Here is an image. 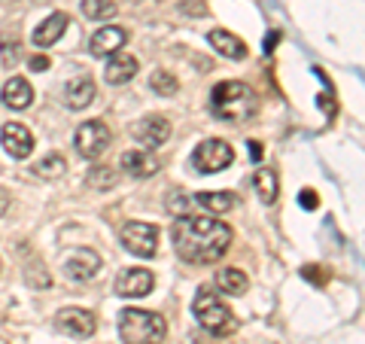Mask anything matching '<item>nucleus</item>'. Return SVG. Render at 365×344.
I'll return each instance as SVG.
<instances>
[{
	"label": "nucleus",
	"mask_w": 365,
	"mask_h": 344,
	"mask_svg": "<svg viewBox=\"0 0 365 344\" xmlns=\"http://www.w3.org/2000/svg\"><path fill=\"white\" fill-rule=\"evenodd\" d=\"M195 204H201L204 211H213V213H225L232 211L237 198L232 192H195Z\"/></svg>",
	"instance_id": "4be33fe9"
},
{
	"label": "nucleus",
	"mask_w": 365,
	"mask_h": 344,
	"mask_svg": "<svg viewBox=\"0 0 365 344\" xmlns=\"http://www.w3.org/2000/svg\"><path fill=\"white\" fill-rule=\"evenodd\" d=\"M25 280H28V286H49V274L43 271V265H31Z\"/></svg>",
	"instance_id": "cd10ccee"
},
{
	"label": "nucleus",
	"mask_w": 365,
	"mask_h": 344,
	"mask_svg": "<svg viewBox=\"0 0 365 344\" xmlns=\"http://www.w3.org/2000/svg\"><path fill=\"white\" fill-rule=\"evenodd\" d=\"M299 204L302 208H307V211H317V192L314 189H302V195H299Z\"/></svg>",
	"instance_id": "c85d7f7f"
},
{
	"label": "nucleus",
	"mask_w": 365,
	"mask_h": 344,
	"mask_svg": "<svg viewBox=\"0 0 365 344\" xmlns=\"http://www.w3.org/2000/svg\"><path fill=\"white\" fill-rule=\"evenodd\" d=\"M153 271L150 268H125L116 278V295L122 299H143V295L153 293Z\"/></svg>",
	"instance_id": "1a4fd4ad"
},
{
	"label": "nucleus",
	"mask_w": 365,
	"mask_h": 344,
	"mask_svg": "<svg viewBox=\"0 0 365 344\" xmlns=\"http://www.w3.org/2000/svg\"><path fill=\"white\" fill-rule=\"evenodd\" d=\"M116 9V0H83V16L91 21H110Z\"/></svg>",
	"instance_id": "5701e85b"
},
{
	"label": "nucleus",
	"mask_w": 365,
	"mask_h": 344,
	"mask_svg": "<svg viewBox=\"0 0 365 344\" xmlns=\"http://www.w3.org/2000/svg\"><path fill=\"white\" fill-rule=\"evenodd\" d=\"M192 314H195L198 326H204L207 332H213V335H232L235 326H237V323H235V314L228 311L220 295L210 293L207 286H201L198 295L192 299Z\"/></svg>",
	"instance_id": "20e7f679"
},
{
	"label": "nucleus",
	"mask_w": 365,
	"mask_h": 344,
	"mask_svg": "<svg viewBox=\"0 0 365 344\" xmlns=\"http://www.w3.org/2000/svg\"><path fill=\"white\" fill-rule=\"evenodd\" d=\"M170 137V122L165 116H143L134 125V141L143 146V150H155Z\"/></svg>",
	"instance_id": "9d476101"
},
{
	"label": "nucleus",
	"mask_w": 365,
	"mask_h": 344,
	"mask_svg": "<svg viewBox=\"0 0 365 344\" xmlns=\"http://www.w3.org/2000/svg\"><path fill=\"white\" fill-rule=\"evenodd\" d=\"M55 326L71 338H91L98 329V320L86 308H61L58 317H55Z\"/></svg>",
	"instance_id": "6e6552de"
},
{
	"label": "nucleus",
	"mask_w": 365,
	"mask_h": 344,
	"mask_svg": "<svg viewBox=\"0 0 365 344\" xmlns=\"http://www.w3.org/2000/svg\"><path fill=\"white\" fill-rule=\"evenodd\" d=\"M122 244L128 253L150 259L158 253V228L153 223H128L122 228Z\"/></svg>",
	"instance_id": "0eeeda50"
},
{
	"label": "nucleus",
	"mask_w": 365,
	"mask_h": 344,
	"mask_svg": "<svg viewBox=\"0 0 365 344\" xmlns=\"http://www.w3.org/2000/svg\"><path fill=\"white\" fill-rule=\"evenodd\" d=\"M19 59H21V43L16 37L9 40L4 34V37H0V61H4L6 71H13V67L19 64Z\"/></svg>",
	"instance_id": "a878e982"
},
{
	"label": "nucleus",
	"mask_w": 365,
	"mask_h": 344,
	"mask_svg": "<svg viewBox=\"0 0 365 344\" xmlns=\"http://www.w3.org/2000/svg\"><path fill=\"white\" fill-rule=\"evenodd\" d=\"M250 158H253V162H256V158H262V143H250Z\"/></svg>",
	"instance_id": "7c9ffc66"
},
{
	"label": "nucleus",
	"mask_w": 365,
	"mask_h": 344,
	"mask_svg": "<svg viewBox=\"0 0 365 344\" xmlns=\"http://www.w3.org/2000/svg\"><path fill=\"white\" fill-rule=\"evenodd\" d=\"M216 286H220V293H225V295H244L250 280L241 268H220L216 271Z\"/></svg>",
	"instance_id": "412c9836"
},
{
	"label": "nucleus",
	"mask_w": 365,
	"mask_h": 344,
	"mask_svg": "<svg viewBox=\"0 0 365 344\" xmlns=\"http://www.w3.org/2000/svg\"><path fill=\"white\" fill-rule=\"evenodd\" d=\"M0 98H4V104L13 107V110H28L31 101H34V88H31L28 79L9 76L6 83H4V91H0Z\"/></svg>",
	"instance_id": "f3484780"
},
{
	"label": "nucleus",
	"mask_w": 365,
	"mask_h": 344,
	"mask_svg": "<svg viewBox=\"0 0 365 344\" xmlns=\"http://www.w3.org/2000/svg\"><path fill=\"white\" fill-rule=\"evenodd\" d=\"M232 162H235V150L225 141H220V137H207V141H201L192 150V168L198 174H220Z\"/></svg>",
	"instance_id": "39448f33"
},
{
	"label": "nucleus",
	"mask_w": 365,
	"mask_h": 344,
	"mask_svg": "<svg viewBox=\"0 0 365 344\" xmlns=\"http://www.w3.org/2000/svg\"><path fill=\"white\" fill-rule=\"evenodd\" d=\"M125 46V31L110 25V28H101L95 37L88 40V52L95 55V59H110L113 52H119Z\"/></svg>",
	"instance_id": "2eb2a0df"
},
{
	"label": "nucleus",
	"mask_w": 365,
	"mask_h": 344,
	"mask_svg": "<svg viewBox=\"0 0 365 344\" xmlns=\"http://www.w3.org/2000/svg\"><path fill=\"white\" fill-rule=\"evenodd\" d=\"M256 91L241 79H225L216 83L210 91V113L216 119H222L228 125H241L247 119L256 116Z\"/></svg>",
	"instance_id": "f03ea898"
},
{
	"label": "nucleus",
	"mask_w": 365,
	"mask_h": 344,
	"mask_svg": "<svg viewBox=\"0 0 365 344\" xmlns=\"http://www.w3.org/2000/svg\"><path fill=\"white\" fill-rule=\"evenodd\" d=\"M137 59L134 55H128V52H113L110 55V61H107V67H104V79L110 86H125V83H131L134 79V74H137Z\"/></svg>",
	"instance_id": "4468645a"
},
{
	"label": "nucleus",
	"mask_w": 365,
	"mask_h": 344,
	"mask_svg": "<svg viewBox=\"0 0 365 344\" xmlns=\"http://www.w3.org/2000/svg\"><path fill=\"white\" fill-rule=\"evenodd\" d=\"M174 247L189 265H210L232 247V228L213 216H180L174 223Z\"/></svg>",
	"instance_id": "f257e3e1"
},
{
	"label": "nucleus",
	"mask_w": 365,
	"mask_h": 344,
	"mask_svg": "<svg viewBox=\"0 0 365 344\" xmlns=\"http://www.w3.org/2000/svg\"><path fill=\"white\" fill-rule=\"evenodd\" d=\"M31 71L37 74V71H49V59H46V55H34L31 59Z\"/></svg>",
	"instance_id": "c756f323"
},
{
	"label": "nucleus",
	"mask_w": 365,
	"mask_h": 344,
	"mask_svg": "<svg viewBox=\"0 0 365 344\" xmlns=\"http://www.w3.org/2000/svg\"><path fill=\"white\" fill-rule=\"evenodd\" d=\"M64 168H67L64 158H61L58 153H52V156H46L43 162L34 165V174L43 177V180H55V177H61V174H64Z\"/></svg>",
	"instance_id": "b1692460"
},
{
	"label": "nucleus",
	"mask_w": 365,
	"mask_h": 344,
	"mask_svg": "<svg viewBox=\"0 0 365 344\" xmlns=\"http://www.w3.org/2000/svg\"><path fill=\"white\" fill-rule=\"evenodd\" d=\"M253 186H256V195L262 198V204H274L277 201V192H280V177L274 168H259L253 174Z\"/></svg>",
	"instance_id": "aec40b11"
},
{
	"label": "nucleus",
	"mask_w": 365,
	"mask_h": 344,
	"mask_svg": "<svg viewBox=\"0 0 365 344\" xmlns=\"http://www.w3.org/2000/svg\"><path fill=\"white\" fill-rule=\"evenodd\" d=\"M0 268H4V262H0Z\"/></svg>",
	"instance_id": "473e14b6"
},
{
	"label": "nucleus",
	"mask_w": 365,
	"mask_h": 344,
	"mask_svg": "<svg viewBox=\"0 0 365 344\" xmlns=\"http://www.w3.org/2000/svg\"><path fill=\"white\" fill-rule=\"evenodd\" d=\"M0 143H4V150L13 158H28L34 153V134L21 122L4 125V131H0Z\"/></svg>",
	"instance_id": "f8f14e48"
},
{
	"label": "nucleus",
	"mask_w": 365,
	"mask_h": 344,
	"mask_svg": "<svg viewBox=\"0 0 365 344\" xmlns=\"http://www.w3.org/2000/svg\"><path fill=\"white\" fill-rule=\"evenodd\" d=\"M210 46L220 55H225V59H235V61H244L247 59V43L241 40V37H235V34H228V31H222V28H216V31H210Z\"/></svg>",
	"instance_id": "a211bd4d"
},
{
	"label": "nucleus",
	"mask_w": 365,
	"mask_h": 344,
	"mask_svg": "<svg viewBox=\"0 0 365 344\" xmlns=\"http://www.w3.org/2000/svg\"><path fill=\"white\" fill-rule=\"evenodd\" d=\"M119 165H122V171H128L134 180H146V177H153L158 171V162H155V156L150 150H128V153H122Z\"/></svg>",
	"instance_id": "dca6fc26"
},
{
	"label": "nucleus",
	"mask_w": 365,
	"mask_h": 344,
	"mask_svg": "<svg viewBox=\"0 0 365 344\" xmlns=\"http://www.w3.org/2000/svg\"><path fill=\"white\" fill-rule=\"evenodd\" d=\"M119 335L125 344H162L168 335L165 317L140 308H125L119 314Z\"/></svg>",
	"instance_id": "7ed1b4c3"
},
{
	"label": "nucleus",
	"mask_w": 365,
	"mask_h": 344,
	"mask_svg": "<svg viewBox=\"0 0 365 344\" xmlns=\"http://www.w3.org/2000/svg\"><path fill=\"white\" fill-rule=\"evenodd\" d=\"M110 141H113V134H110V128L101 119L83 122L76 128V134H73V146L79 150V156H83V158H101L107 153Z\"/></svg>",
	"instance_id": "423d86ee"
},
{
	"label": "nucleus",
	"mask_w": 365,
	"mask_h": 344,
	"mask_svg": "<svg viewBox=\"0 0 365 344\" xmlns=\"http://www.w3.org/2000/svg\"><path fill=\"white\" fill-rule=\"evenodd\" d=\"M6 204H9V198H6V192H4V189H0V213H4V211H6Z\"/></svg>",
	"instance_id": "2f4dec72"
},
{
	"label": "nucleus",
	"mask_w": 365,
	"mask_h": 344,
	"mask_svg": "<svg viewBox=\"0 0 365 344\" xmlns=\"http://www.w3.org/2000/svg\"><path fill=\"white\" fill-rule=\"evenodd\" d=\"M95 98H98V86L91 76H73L71 83L64 86V104L71 110H86Z\"/></svg>",
	"instance_id": "ddd939ff"
},
{
	"label": "nucleus",
	"mask_w": 365,
	"mask_h": 344,
	"mask_svg": "<svg viewBox=\"0 0 365 344\" xmlns=\"http://www.w3.org/2000/svg\"><path fill=\"white\" fill-rule=\"evenodd\" d=\"M67 25H71V16L67 13H52L43 25H37V31H34V46L46 49V46H52L55 40H61V34L67 31Z\"/></svg>",
	"instance_id": "6ab92c4d"
},
{
	"label": "nucleus",
	"mask_w": 365,
	"mask_h": 344,
	"mask_svg": "<svg viewBox=\"0 0 365 344\" xmlns=\"http://www.w3.org/2000/svg\"><path fill=\"white\" fill-rule=\"evenodd\" d=\"M150 86H153V91H158L162 98H174L177 91H180L177 76H174V74H168V71H155V74L150 76Z\"/></svg>",
	"instance_id": "393cba45"
},
{
	"label": "nucleus",
	"mask_w": 365,
	"mask_h": 344,
	"mask_svg": "<svg viewBox=\"0 0 365 344\" xmlns=\"http://www.w3.org/2000/svg\"><path fill=\"white\" fill-rule=\"evenodd\" d=\"M116 174H113V168H91L88 171V186L91 189H113V186H116Z\"/></svg>",
	"instance_id": "bb28decb"
},
{
	"label": "nucleus",
	"mask_w": 365,
	"mask_h": 344,
	"mask_svg": "<svg viewBox=\"0 0 365 344\" xmlns=\"http://www.w3.org/2000/svg\"><path fill=\"white\" fill-rule=\"evenodd\" d=\"M98 271H101V256L95 253V250H73V253L67 256V262H64V274L71 280H76V283L91 280Z\"/></svg>",
	"instance_id": "9b49d317"
}]
</instances>
